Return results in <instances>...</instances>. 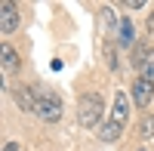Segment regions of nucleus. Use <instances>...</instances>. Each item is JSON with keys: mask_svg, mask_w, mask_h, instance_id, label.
I'll list each match as a JSON object with an SVG mask.
<instances>
[{"mask_svg": "<svg viewBox=\"0 0 154 151\" xmlns=\"http://www.w3.org/2000/svg\"><path fill=\"white\" fill-rule=\"evenodd\" d=\"M102 117H105V102H102L99 93H86L80 96V102H77V120H80V127L86 130H96Z\"/></svg>", "mask_w": 154, "mask_h": 151, "instance_id": "2", "label": "nucleus"}, {"mask_svg": "<svg viewBox=\"0 0 154 151\" xmlns=\"http://www.w3.org/2000/svg\"><path fill=\"white\" fill-rule=\"evenodd\" d=\"M123 6H126V9H142V6H145V0H126Z\"/></svg>", "mask_w": 154, "mask_h": 151, "instance_id": "11", "label": "nucleus"}, {"mask_svg": "<svg viewBox=\"0 0 154 151\" xmlns=\"http://www.w3.org/2000/svg\"><path fill=\"white\" fill-rule=\"evenodd\" d=\"M142 77L154 83V49H148V56H145V62H142Z\"/></svg>", "mask_w": 154, "mask_h": 151, "instance_id": "9", "label": "nucleus"}, {"mask_svg": "<svg viewBox=\"0 0 154 151\" xmlns=\"http://www.w3.org/2000/svg\"><path fill=\"white\" fill-rule=\"evenodd\" d=\"M19 28V9L12 0H3L0 3V34H12Z\"/></svg>", "mask_w": 154, "mask_h": 151, "instance_id": "4", "label": "nucleus"}, {"mask_svg": "<svg viewBox=\"0 0 154 151\" xmlns=\"http://www.w3.org/2000/svg\"><path fill=\"white\" fill-rule=\"evenodd\" d=\"M151 99H154V83L145 80V77H139L133 83V102H136V108H148Z\"/></svg>", "mask_w": 154, "mask_h": 151, "instance_id": "5", "label": "nucleus"}, {"mask_svg": "<svg viewBox=\"0 0 154 151\" xmlns=\"http://www.w3.org/2000/svg\"><path fill=\"white\" fill-rule=\"evenodd\" d=\"M19 68V56L9 43H3V71H16Z\"/></svg>", "mask_w": 154, "mask_h": 151, "instance_id": "8", "label": "nucleus"}, {"mask_svg": "<svg viewBox=\"0 0 154 151\" xmlns=\"http://www.w3.org/2000/svg\"><path fill=\"white\" fill-rule=\"evenodd\" d=\"M139 133H142V139H151L154 136V114H145L142 127H139Z\"/></svg>", "mask_w": 154, "mask_h": 151, "instance_id": "10", "label": "nucleus"}, {"mask_svg": "<svg viewBox=\"0 0 154 151\" xmlns=\"http://www.w3.org/2000/svg\"><path fill=\"white\" fill-rule=\"evenodd\" d=\"M37 117L46 123H56L62 117V99L53 90H40L37 93Z\"/></svg>", "mask_w": 154, "mask_h": 151, "instance_id": "3", "label": "nucleus"}, {"mask_svg": "<svg viewBox=\"0 0 154 151\" xmlns=\"http://www.w3.org/2000/svg\"><path fill=\"white\" fill-rule=\"evenodd\" d=\"M16 102L22 111H37V96L31 93V86H19L16 90Z\"/></svg>", "mask_w": 154, "mask_h": 151, "instance_id": "6", "label": "nucleus"}, {"mask_svg": "<svg viewBox=\"0 0 154 151\" xmlns=\"http://www.w3.org/2000/svg\"><path fill=\"white\" fill-rule=\"evenodd\" d=\"M117 40H120V46H133V22L130 19L117 22Z\"/></svg>", "mask_w": 154, "mask_h": 151, "instance_id": "7", "label": "nucleus"}, {"mask_svg": "<svg viewBox=\"0 0 154 151\" xmlns=\"http://www.w3.org/2000/svg\"><path fill=\"white\" fill-rule=\"evenodd\" d=\"M126 120H130V99H126L123 93H117V96H114V108H111V120L99 130V139L102 142H114L123 133Z\"/></svg>", "mask_w": 154, "mask_h": 151, "instance_id": "1", "label": "nucleus"}, {"mask_svg": "<svg viewBox=\"0 0 154 151\" xmlns=\"http://www.w3.org/2000/svg\"><path fill=\"white\" fill-rule=\"evenodd\" d=\"M3 151H19V145H16V142H6V145H3Z\"/></svg>", "mask_w": 154, "mask_h": 151, "instance_id": "12", "label": "nucleus"}]
</instances>
